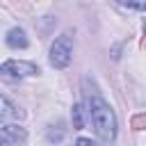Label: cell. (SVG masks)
Here are the masks:
<instances>
[{"mask_svg": "<svg viewBox=\"0 0 146 146\" xmlns=\"http://www.w3.org/2000/svg\"><path fill=\"white\" fill-rule=\"evenodd\" d=\"M25 139H27V132L21 125H5L0 130V144H23Z\"/></svg>", "mask_w": 146, "mask_h": 146, "instance_id": "obj_4", "label": "cell"}, {"mask_svg": "<svg viewBox=\"0 0 146 146\" xmlns=\"http://www.w3.org/2000/svg\"><path fill=\"white\" fill-rule=\"evenodd\" d=\"M121 7H128V9H137V11H144L146 9V0H116Z\"/></svg>", "mask_w": 146, "mask_h": 146, "instance_id": "obj_8", "label": "cell"}, {"mask_svg": "<svg viewBox=\"0 0 146 146\" xmlns=\"http://www.w3.org/2000/svg\"><path fill=\"white\" fill-rule=\"evenodd\" d=\"M130 128H132V130H144V128H146V114H144V112L135 114V116L130 119Z\"/></svg>", "mask_w": 146, "mask_h": 146, "instance_id": "obj_9", "label": "cell"}, {"mask_svg": "<svg viewBox=\"0 0 146 146\" xmlns=\"http://www.w3.org/2000/svg\"><path fill=\"white\" fill-rule=\"evenodd\" d=\"M25 116L23 110H18L14 103H9L5 96H0V121H21Z\"/></svg>", "mask_w": 146, "mask_h": 146, "instance_id": "obj_5", "label": "cell"}, {"mask_svg": "<svg viewBox=\"0 0 146 146\" xmlns=\"http://www.w3.org/2000/svg\"><path fill=\"white\" fill-rule=\"evenodd\" d=\"M71 57H73V32L66 30L50 46V64L55 68H66L71 64Z\"/></svg>", "mask_w": 146, "mask_h": 146, "instance_id": "obj_2", "label": "cell"}, {"mask_svg": "<svg viewBox=\"0 0 146 146\" xmlns=\"http://www.w3.org/2000/svg\"><path fill=\"white\" fill-rule=\"evenodd\" d=\"M78 144H94V141H91V139H84V137H80V139H78Z\"/></svg>", "mask_w": 146, "mask_h": 146, "instance_id": "obj_10", "label": "cell"}, {"mask_svg": "<svg viewBox=\"0 0 146 146\" xmlns=\"http://www.w3.org/2000/svg\"><path fill=\"white\" fill-rule=\"evenodd\" d=\"M82 112H84L82 105H73L71 116H73V128H75V130H82V128H84V114H82Z\"/></svg>", "mask_w": 146, "mask_h": 146, "instance_id": "obj_7", "label": "cell"}, {"mask_svg": "<svg viewBox=\"0 0 146 146\" xmlns=\"http://www.w3.org/2000/svg\"><path fill=\"white\" fill-rule=\"evenodd\" d=\"M5 41H7V46L14 48V50H18V48H27V36H25V30H21V27H11V30L7 32Z\"/></svg>", "mask_w": 146, "mask_h": 146, "instance_id": "obj_6", "label": "cell"}, {"mask_svg": "<svg viewBox=\"0 0 146 146\" xmlns=\"http://www.w3.org/2000/svg\"><path fill=\"white\" fill-rule=\"evenodd\" d=\"M39 66L32 62H23V59H9L5 64H0V75L9 78V80H23L30 75H36Z\"/></svg>", "mask_w": 146, "mask_h": 146, "instance_id": "obj_3", "label": "cell"}, {"mask_svg": "<svg viewBox=\"0 0 146 146\" xmlns=\"http://www.w3.org/2000/svg\"><path fill=\"white\" fill-rule=\"evenodd\" d=\"M87 112H89V119L96 128V135L100 141L110 144L116 139V116L112 112V107L103 100L100 94H87Z\"/></svg>", "mask_w": 146, "mask_h": 146, "instance_id": "obj_1", "label": "cell"}]
</instances>
